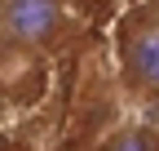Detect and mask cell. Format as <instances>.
<instances>
[{"label":"cell","instance_id":"obj_1","mask_svg":"<svg viewBox=\"0 0 159 151\" xmlns=\"http://www.w3.org/2000/svg\"><path fill=\"white\" fill-rule=\"evenodd\" d=\"M62 27V5L57 0H0V40L18 49L49 45Z\"/></svg>","mask_w":159,"mask_h":151},{"label":"cell","instance_id":"obj_2","mask_svg":"<svg viewBox=\"0 0 159 151\" xmlns=\"http://www.w3.org/2000/svg\"><path fill=\"white\" fill-rule=\"evenodd\" d=\"M124 67H128L133 89H142V93H159V27H146V31H137L133 40H128Z\"/></svg>","mask_w":159,"mask_h":151},{"label":"cell","instance_id":"obj_3","mask_svg":"<svg viewBox=\"0 0 159 151\" xmlns=\"http://www.w3.org/2000/svg\"><path fill=\"white\" fill-rule=\"evenodd\" d=\"M106 151H150V138L142 129H119V134L106 138Z\"/></svg>","mask_w":159,"mask_h":151}]
</instances>
